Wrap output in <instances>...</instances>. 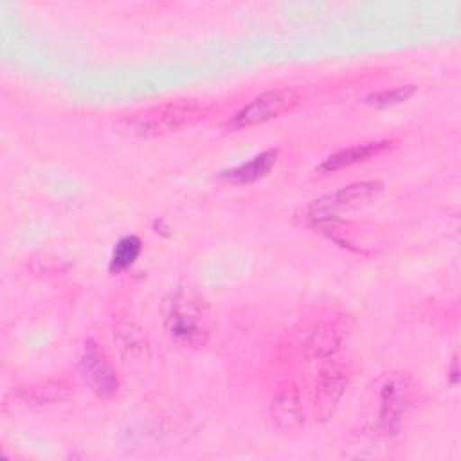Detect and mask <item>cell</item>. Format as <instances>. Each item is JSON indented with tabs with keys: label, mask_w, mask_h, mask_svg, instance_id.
Returning a JSON list of instances; mask_svg holds the SVG:
<instances>
[{
	"label": "cell",
	"mask_w": 461,
	"mask_h": 461,
	"mask_svg": "<svg viewBox=\"0 0 461 461\" xmlns=\"http://www.w3.org/2000/svg\"><path fill=\"white\" fill-rule=\"evenodd\" d=\"M164 328L167 335L185 348H200L207 342L209 313L202 297L187 286L173 288L164 299Z\"/></svg>",
	"instance_id": "cell-1"
},
{
	"label": "cell",
	"mask_w": 461,
	"mask_h": 461,
	"mask_svg": "<svg viewBox=\"0 0 461 461\" xmlns=\"http://www.w3.org/2000/svg\"><path fill=\"white\" fill-rule=\"evenodd\" d=\"M205 108L198 103H164L122 117L115 131L130 137H157L178 131L200 121Z\"/></svg>",
	"instance_id": "cell-2"
},
{
	"label": "cell",
	"mask_w": 461,
	"mask_h": 461,
	"mask_svg": "<svg viewBox=\"0 0 461 461\" xmlns=\"http://www.w3.org/2000/svg\"><path fill=\"white\" fill-rule=\"evenodd\" d=\"M301 103V94L297 88L285 86L267 90L249 101L243 108H240L227 122V131H241L254 126H261L272 119L281 117L283 113L292 112Z\"/></svg>",
	"instance_id": "cell-3"
},
{
	"label": "cell",
	"mask_w": 461,
	"mask_h": 461,
	"mask_svg": "<svg viewBox=\"0 0 461 461\" xmlns=\"http://www.w3.org/2000/svg\"><path fill=\"white\" fill-rule=\"evenodd\" d=\"M382 191L384 184L378 180L355 182L313 200L308 207V214L315 223L322 220H333L339 216V212L373 203L382 194Z\"/></svg>",
	"instance_id": "cell-4"
},
{
	"label": "cell",
	"mask_w": 461,
	"mask_h": 461,
	"mask_svg": "<svg viewBox=\"0 0 461 461\" xmlns=\"http://www.w3.org/2000/svg\"><path fill=\"white\" fill-rule=\"evenodd\" d=\"M414 402V384L405 373H393L380 387V412L378 425L385 434H396L402 427L403 416L411 411Z\"/></svg>",
	"instance_id": "cell-5"
},
{
	"label": "cell",
	"mask_w": 461,
	"mask_h": 461,
	"mask_svg": "<svg viewBox=\"0 0 461 461\" xmlns=\"http://www.w3.org/2000/svg\"><path fill=\"white\" fill-rule=\"evenodd\" d=\"M79 375L86 387L99 398H112L119 391L117 371L106 351L94 340L86 339L79 357Z\"/></svg>",
	"instance_id": "cell-6"
},
{
	"label": "cell",
	"mask_w": 461,
	"mask_h": 461,
	"mask_svg": "<svg viewBox=\"0 0 461 461\" xmlns=\"http://www.w3.org/2000/svg\"><path fill=\"white\" fill-rule=\"evenodd\" d=\"M348 330V319L342 315L321 317L303 331L301 348L308 358H328L340 348Z\"/></svg>",
	"instance_id": "cell-7"
},
{
	"label": "cell",
	"mask_w": 461,
	"mask_h": 461,
	"mask_svg": "<svg viewBox=\"0 0 461 461\" xmlns=\"http://www.w3.org/2000/svg\"><path fill=\"white\" fill-rule=\"evenodd\" d=\"M346 385L348 373L342 366H328L321 369L313 387V409L319 420H328L333 414Z\"/></svg>",
	"instance_id": "cell-8"
},
{
	"label": "cell",
	"mask_w": 461,
	"mask_h": 461,
	"mask_svg": "<svg viewBox=\"0 0 461 461\" xmlns=\"http://www.w3.org/2000/svg\"><path fill=\"white\" fill-rule=\"evenodd\" d=\"M398 140L394 139H380V140H369V142H362V144H355L349 148H344L330 157H326L321 166L317 167V171L321 175H330V173H337L340 169L351 167L355 164H362L367 162L393 148H396Z\"/></svg>",
	"instance_id": "cell-9"
},
{
	"label": "cell",
	"mask_w": 461,
	"mask_h": 461,
	"mask_svg": "<svg viewBox=\"0 0 461 461\" xmlns=\"http://www.w3.org/2000/svg\"><path fill=\"white\" fill-rule=\"evenodd\" d=\"M277 157H279V149H265L261 153H258L256 157H252L250 160L225 169L221 171L220 178H223L225 182L232 184V185H249L254 184L261 178H265L274 166L277 164Z\"/></svg>",
	"instance_id": "cell-10"
},
{
	"label": "cell",
	"mask_w": 461,
	"mask_h": 461,
	"mask_svg": "<svg viewBox=\"0 0 461 461\" xmlns=\"http://www.w3.org/2000/svg\"><path fill=\"white\" fill-rule=\"evenodd\" d=\"M272 416L279 429L297 430L304 423L303 403L299 393L294 387L279 391L272 400Z\"/></svg>",
	"instance_id": "cell-11"
},
{
	"label": "cell",
	"mask_w": 461,
	"mask_h": 461,
	"mask_svg": "<svg viewBox=\"0 0 461 461\" xmlns=\"http://www.w3.org/2000/svg\"><path fill=\"white\" fill-rule=\"evenodd\" d=\"M140 252H142V241L139 236H135V234L122 236L112 250L108 270L112 274H121V272L128 270L139 259Z\"/></svg>",
	"instance_id": "cell-12"
},
{
	"label": "cell",
	"mask_w": 461,
	"mask_h": 461,
	"mask_svg": "<svg viewBox=\"0 0 461 461\" xmlns=\"http://www.w3.org/2000/svg\"><path fill=\"white\" fill-rule=\"evenodd\" d=\"M72 393V385L67 380H47L43 384H40L38 387L29 389L27 393V400L34 402L36 405H43V403H54V402H61L65 398H68V394Z\"/></svg>",
	"instance_id": "cell-13"
},
{
	"label": "cell",
	"mask_w": 461,
	"mask_h": 461,
	"mask_svg": "<svg viewBox=\"0 0 461 461\" xmlns=\"http://www.w3.org/2000/svg\"><path fill=\"white\" fill-rule=\"evenodd\" d=\"M113 337H117L119 349H121V353L124 357L133 358V357L144 353V348H146L144 337H142L140 330L133 322L119 324L117 331H113Z\"/></svg>",
	"instance_id": "cell-14"
},
{
	"label": "cell",
	"mask_w": 461,
	"mask_h": 461,
	"mask_svg": "<svg viewBox=\"0 0 461 461\" xmlns=\"http://www.w3.org/2000/svg\"><path fill=\"white\" fill-rule=\"evenodd\" d=\"M414 92H416L414 85L394 86L391 90H380V92H373V94L366 95L364 104L375 106V108H387V106H394V104L407 101Z\"/></svg>",
	"instance_id": "cell-15"
},
{
	"label": "cell",
	"mask_w": 461,
	"mask_h": 461,
	"mask_svg": "<svg viewBox=\"0 0 461 461\" xmlns=\"http://www.w3.org/2000/svg\"><path fill=\"white\" fill-rule=\"evenodd\" d=\"M457 360H452V384H457Z\"/></svg>",
	"instance_id": "cell-16"
}]
</instances>
